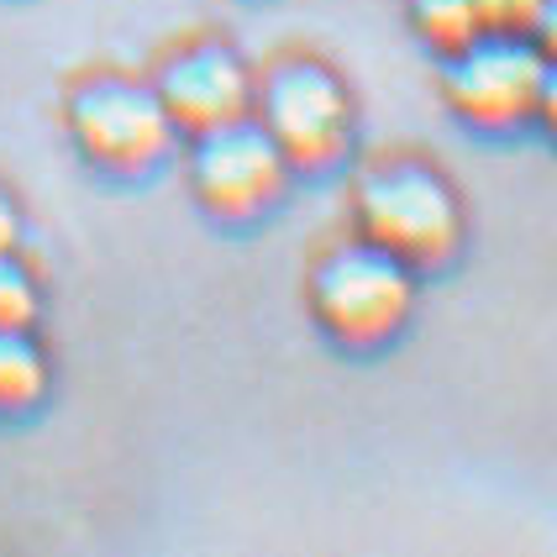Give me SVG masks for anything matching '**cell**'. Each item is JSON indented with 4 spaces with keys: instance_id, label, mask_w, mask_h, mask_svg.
<instances>
[{
    "instance_id": "obj_1",
    "label": "cell",
    "mask_w": 557,
    "mask_h": 557,
    "mask_svg": "<svg viewBox=\"0 0 557 557\" xmlns=\"http://www.w3.org/2000/svg\"><path fill=\"white\" fill-rule=\"evenodd\" d=\"M352 216H358V237L400 258L405 269H442L463 248L458 195L436 169L416 158L369 169L352 195Z\"/></svg>"
},
{
    "instance_id": "obj_2",
    "label": "cell",
    "mask_w": 557,
    "mask_h": 557,
    "mask_svg": "<svg viewBox=\"0 0 557 557\" xmlns=\"http://www.w3.org/2000/svg\"><path fill=\"white\" fill-rule=\"evenodd\" d=\"M416 269L373 243H342L310 274V310L321 332L342 347H379L410 321Z\"/></svg>"
},
{
    "instance_id": "obj_3",
    "label": "cell",
    "mask_w": 557,
    "mask_h": 557,
    "mask_svg": "<svg viewBox=\"0 0 557 557\" xmlns=\"http://www.w3.org/2000/svg\"><path fill=\"white\" fill-rule=\"evenodd\" d=\"M252 116L289 158V169L306 174L337 169L352 148V95L315 59L274 63L252 90Z\"/></svg>"
},
{
    "instance_id": "obj_4",
    "label": "cell",
    "mask_w": 557,
    "mask_h": 557,
    "mask_svg": "<svg viewBox=\"0 0 557 557\" xmlns=\"http://www.w3.org/2000/svg\"><path fill=\"white\" fill-rule=\"evenodd\" d=\"M69 137L106 174H148L174 153L180 126L169 122L153 85L95 74L69 95Z\"/></svg>"
},
{
    "instance_id": "obj_5",
    "label": "cell",
    "mask_w": 557,
    "mask_h": 557,
    "mask_svg": "<svg viewBox=\"0 0 557 557\" xmlns=\"http://www.w3.org/2000/svg\"><path fill=\"white\" fill-rule=\"evenodd\" d=\"M289 158L258 126V116H237L211 132H195L189 143V189L221 221H252L289 189Z\"/></svg>"
},
{
    "instance_id": "obj_6",
    "label": "cell",
    "mask_w": 557,
    "mask_h": 557,
    "mask_svg": "<svg viewBox=\"0 0 557 557\" xmlns=\"http://www.w3.org/2000/svg\"><path fill=\"white\" fill-rule=\"evenodd\" d=\"M542 79H547V59L536 53L531 37H510V32H479L442 69L447 106L468 126H490V132L536 116Z\"/></svg>"
},
{
    "instance_id": "obj_7",
    "label": "cell",
    "mask_w": 557,
    "mask_h": 557,
    "mask_svg": "<svg viewBox=\"0 0 557 557\" xmlns=\"http://www.w3.org/2000/svg\"><path fill=\"white\" fill-rule=\"evenodd\" d=\"M153 90L163 100V111H169V122L185 137H195V132H211L221 122L252 116L258 79L226 42H189L158 69Z\"/></svg>"
},
{
    "instance_id": "obj_8",
    "label": "cell",
    "mask_w": 557,
    "mask_h": 557,
    "mask_svg": "<svg viewBox=\"0 0 557 557\" xmlns=\"http://www.w3.org/2000/svg\"><path fill=\"white\" fill-rule=\"evenodd\" d=\"M48 395V352L32 326H0V416H27Z\"/></svg>"
},
{
    "instance_id": "obj_9",
    "label": "cell",
    "mask_w": 557,
    "mask_h": 557,
    "mask_svg": "<svg viewBox=\"0 0 557 557\" xmlns=\"http://www.w3.org/2000/svg\"><path fill=\"white\" fill-rule=\"evenodd\" d=\"M410 27H416V37H421L432 53H442V59L463 53L468 42L484 32L473 0H410Z\"/></svg>"
},
{
    "instance_id": "obj_10",
    "label": "cell",
    "mask_w": 557,
    "mask_h": 557,
    "mask_svg": "<svg viewBox=\"0 0 557 557\" xmlns=\"http://www.w3.org/2000/svg\"><path fill=\"white\" fill-rule=\"evenodd\" d=\"M42 310V289L16 252H0V326H32Z\"/></svg>"
},
{
    "instance_id": "obj_11",
    "label": "cell",
    "mask_w": 557,
    "mask_h": 557,
    "mask_svg": "<svg viewBox=\"0 0 557 557\" xmlns=\"http://www.w3.org/2000/svg\"><path fill=\"white\" fill-rule=\"evenodd\" d=\"M479 5V27L484 32H510V37H531L542 0H473Z\"/></svg>"
},
{
    "instance_id": "obj_12",
    "label": "cell",
    "mask_w": 557,
    "mask_h": 557,
    "mask_svg": "<svg viewBox=\"0 0 557 557\" xmlns=\"http://www.w3.org/2000/svg\"><path fill=\"white\" fill-rule=\"evenodd\" d=\"M531 42H536V53L557 69V0H542V11H536V27H531Z\"/></svg>"
},
{
    "instance_id": "obj_13",
    "label": "cell",
    "mask_w": 557,
    "mask_h": 557,
    "mask_svg": "<svg viewBox=\"0 0 557 557\" xmlns=\"http://www.w3.org/2000/svg\"><path fill=\"white\" fill-rule=\"evenodd\" d=\"M22 243V211H16V200L0 189V252H16Z\"/></svg>"
},
{
    "instance_id": "obj_14",
    "label": "cell",
    "mask_w": 557,
    "mask_h": 557,
    "mask_svg": "<svg viewBox=\"0 0 557 557\" xmlns=\"http://www.w3.org/2000/svg\"><path fill=\"white\" fill-rule=\"evenodd\" d=\"M536 116L547 122V132L557 137V69L547 63V79H542V95H536Z\"/></svg>"
}]
</instances>
